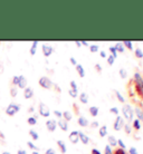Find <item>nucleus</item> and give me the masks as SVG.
<instances>
[{"mask_svg": "<svg viewBox=\"0 0 143 154\" xmlns=\"http://www.w3.org/2000/svg\"><path fill=\"white\" fill-rule=\"evenodd\" d=\"M134 82V86H135V89L138 94L140 96H143V77L141 76L140 73H134V76H133V81Z\"/></svg>", "mask_w": 143, "mask_h": 154, "instance_id": "nucleus-1", "label": "nucleus"}, {"mask_svg": "<svg viewBox=\"0 0 143 154\" xmlns=\"http://www.w3.org/2000/svg\"><path fill=\"white\" fill-rule=\"evenodd\" d=\"M122 114H123L124 119L128 122H132L133 121V116H134V109L132 108L130 104H124L122 107Z\"/></svg>", "mask_w": 143, "mask_h": 154, "instance_id": "nucleus-2", "label": "nucleus"}, {"mask_svg": "<svg viewBox=\"0 0 143 154\" xmlns=\"http://www.w3.org/2000/svg\"><path fill=\"white\" fill-rule=\"evenodd\" d=\"M124 119L122 116L117 115L116 116L115 121H114V124H113V128H114V131H121L124 126Z\"/></svg>", "mask_w": 143, "mask_h": 154, "instance_id": "nucleus-3", "label": "nucleus"}, {"mask_svg": "<svg viewBox=\"0 0 143 154\" xmlns=\"http://www.w3.org/2000/svg\"><path fill=\"white\" fill-rule=\"evenodd\" d=\"M39 85L43 87V88H46V89H49L51 86H53V83L50 81L48 77L46 76H43L39 78Z\"/></svg>", "mask_w": 143, "mask_h": 154, "instance_id": "nucleus-4", "label": "nucleus"}, {"mask_svg": "<svg viewBox=\"0 0 143 154\" xmlns=\"http://www.w3.org/2000/svg\"><path fill=\"white\" fill-rule=\"evenodd\" d=\"M39 113H40V115L44 116V117H48V116L50 115V109L45 103H40V104H39Z\"/></svg>", "mask_w": 143, "mask_h": 154, "instance_id": "nucleus-5", "label": "nucleus"}, {"mask_svg": "<svg viewBox=\"0 0 143 154\" xmlns=\"http://www.w3.org/2000/svg\"><path fill=\"white\" fill-rule=\"evenodd\" d=\"M20 109V106L18 104H10L6 109V113L8 115H15L16 113H18Z\"/></svg>", "mask_w": 143, "mask_h": 154, "instance_id": "nucleus-6", "label": "nucleus"}, {"mask_svg": "<svg viewBox=\"0 0 143 154\" xmlns=\"http://www.w3.org/2000/svg\"><path fill=\"white\" fill-rule=\"evenodd\" d=\"M42 50H43V54L45 57H49L50 55L53 54V51H54V48L49 45H45L44 44L43 46H42Z\"/></svg>", "mask_w": 143, "mask_h": 154, "instance_id": "nucleus-7", "label": "nucleus"}, {"mask_svg": "<svg viewBox=\"0 0 143 154\" xmlns=\"http://www.w3.org/2000/svg\"><path fill=\"white\" fill-rule=\"evenodd\" d=\"M46 126L49 132H54L57 128V122L55 119H48L46 122Z\"/></svg>", "mask_w": 143, "mask_h": 154, "instance_id": "nucleus-8", "label": "nucleus"}, {"mask_svg": "<svg viewBox=\"0 0 143 154\" xmlns=\"http://www.w3.org/2000/svg\"><path fill=\"white\" fill-rule=\"evenodd\" d=\"M68 139L73 144H77L78 141H79V137H78V131H73L68 135Z\"/></svg>", "mask_w": 143, "mask_h": 154, "instance_id": "nucleus-9", "label": "nucleus"}, {"mask_svg": "<svg viewBox=\"0 0 143 154\" xmlns=\"http://www.w3.org/2000/svg\"><path fill=\"white\" fill-rule=\"evenodd\" d=\"M57 125L61 127V130H62V131H64V132L68 131V123H67V122H66L64 119H58Z\"/></svg>", "mask_w": 143, "mask_h": 154, "instance_id": "nucleus-10", "label": "nucleus"}, {"mask_svg": "<svg viewBox=\"0 0 143 154\" xmlns=\"http://www.w3.org/2000/svg\"><path fill=\"white\" fill-rule=\"evenodd\" d=\"M78 137H79V140H81V142L83 144H89V137L84 132H78Z\"/></svg>", "mask_w": 143, "mask_h": 154, "instance_id": "nucleus-11", "label": "nucleus"}, {"mask_svg": "<svg viewBox=\"0 0 143 154\" xmlns=\"http://www.w3.org/2000/svg\"><path fill=\"white\" fill-rule=\"evenodd\" d=\"M18 86H19L20 88H26V86H27V79H26V77L25 76H18Z\"/></svg>", "mask_w": 143, "mask_h": 154, "instance_id": "nucleus-12", "label": "nucleus"}, {"mask_svg": "<svg viewBox=\"0 0 143 154\" xmlns=\"http://www.w3.org/2000/svg\"><path fill=\"white\" fill-rule=\"evenodd\" d=\"M107 141H108V145H110L111 147L117 146V140H116L115 136H113V135H108Z\"/></svg>", "mask_w": 143, "mask_h": 154, "instance_id": "nucleus-13", "label": "nucleus"}, {"mask_svg": "<svg viewBox=\"0 0 143 154\" xmlns=\"http://www.w3.org/2000/svg\"><path fill=\"white\" fill-rule=\"evenodd\" d=\"M77 123H78V125H79V126L86 127L87 125H89V121H87V119H86V117H84V116L81 115L77 119Z\"/></svg>", "mask_w": 143, "mask_h": 154, "instance_id": "nucleus-14", "label": "nucleus"}, {"mask_svg": "<svg viewBox=\"0 0 143 154\" xmlns=\"http://www.w3.org/2000/svg\"><path fill=\"white\" fill-rule=\"evenodd\" d=\"M33 95H34V89L30 88V87H26L25 91H23V96H25V98L29 100V98L33 97Z\"/></svg>", "mask_w": 143, "mask_h": 154, "instance_id": "nucleus-15", "label": "nucleus"}, {"mask_svg": "<svg viewBox=\"0 0 143 154\" xmlns=\"http://www.w3.org/2000/svg\"><path fill=\"white\" fill-rule=\"evenodd\" d=\"M89 95H87V93H85V92L81 93V95H79V100H81V103H83V104H87V103H89Z\"/></svg>", "mask_w": 143, "mask_h": 154, "instance_id": "nucleus-16", "label": "nucleus"}, {"mask_svg": "<svg viewBox=\"0 0 143 154\" xmlns=\"http://www.w3.org/2000/svg\"><path fill=\"white\" fill-rule=\"evenodd\" d=\"M57 145H58V147L61 149V151H62L63 154H65L66 152H67V147H66V144H65V142H64V141H62V140H58Z\"/></svg>", "mask_w": 143, "mask_h": 154, "instance_id": "nucleus-17", "label": "nucleus"}, {"mask_svg": "<svg viewBox=\"0 0 143 154\" xmlns=\"http://www.w3.org/2000/svg\"><path fill=\"white\" fill-rule=\"evenodd\" d=\"M76 70H77V73L81 78L85 77V69H84V67H83L81 64H77V65H76Z\"/></svg>", "mask_w": 143, "mask_h": 154, "instance_id": "nucleus-18", "label": "nucleus"}, {"mask_svg": "<svg viewBox=\"0 0 143 154\" xmlns=\"http://www.w3.org/2000/svg\"><path fill=\"white\" fill-rule=\"evenodd\" d=\"M98 134H100L101 137H105L107 135V126L106 125H103L98 128Z\"/></svg>", "mask_w": 143, "mask_h": 154, "instance_id": "nucleus-19", "label": "nucleus"}, {"mask_svg": "<svg viewBox=\"0 0 143 154\" xmlns=\"http://www.w3.org/2000/svg\"><path fill=\"white\" fill-rule=\"evenodd\" d=\"M89 114L93 116V117H96L97 115H98V112H100V109H98V107L97 106H91L89 109Z\"/></svg>", "mask_w": 143, "mask_h": 154, "instance_id": "nucleus-20", "label": "nucleus"}, {"mask_svg": "<svg viewBox=\"0 0 143 154\" xmlns=\"http://www.w3.org/2000/svg\"><path fill=\"white\" fill-rule=\"evenodd\" d=\"M134 112H135L136 117H138V119H139L140 122H143V109L142 108L136 107L135 109H134Z\"/></svg>", "mask_w": 143, "mask_h": 154, "instance_id": "nucleus-21", "label": "nucleus"}, {"mask_svg": "<svg viewBox=\"0 0 143 154\" xmlns=\"http://www.w3.org/2000/svg\"><path fill=\"white\" fill-rule=\"evenodd\" d=\"M63 119H65L66 122H70V121H72V119H73V114H72L70 111H65V112L63 113Z\"/></svg>", "mask_w": 143, "mask_h": 154, "instance_id": "nucleus-22", "label": "nucleus"}, {"mask_svg": "<svg viewBox=\"0 0 143 154\" xmlns=\"http://www.w3.org/2000/svg\"><path fill=\"white\" fill-rule=\"evenodd\" d=\"M132 122H133V123H132V128H134L135 131H139L140 128H141V122H140L138 119H133Z\"/></svg>", "mask_w": 143, "mask_h": 154, "instance_id": "nucleus-23", "label": "nucleus"}, {"mask_svg": "<svg viewBox=\"0 0 143 154\" xmlns=\"http://www.w3.org/2000/svg\"><path fill=\"white\" fill-rule=\"evenodd\" d=\"M114 48H115V50H116V51H119V53H123L124 49H125V48H124V46H123V44H122L121 42H116L115 46H114Z\"/></svg>", "mask_w": 143, "mask_h": 154, "instance_id": "nucleus-24", "label": "nucleus"}, {"mask_svg": "<svg viewBox=\"0 0 143 154\" xmlns=\"http://www.w3.org/2000/svg\"><path fill=\"white\" fill-rule=\"evenodd\" d=\"M122 44H123L124 48H128L129 50H133V42H130V40H124Z\"/></svg>", "mask_w": 143, "mask_h": 154, "instance_id": "nucleus-25", "label": "nucleus"}, {"mask_svg": "<svg viewBox=\"0 0 143 154\" xmlns=\"http://www.w3.org/2000/svg\"><path fill=\"white\" fill-rule=\"evenodd\" d=\"M134 55H135L136 58L141 59V58H143V50L141 49V48H136V49L134 50Z\"/></svg>", "mask_w": 143, "mask_h": 154, "instance_id": "nucleus-26", "label": "nucleus"}, {"mask_svg": "<svg viewBox=\"0 0 143 154\" xmlns=\"http://www.w3.org/2000/svg\"><path fill=\"white\" fill-rule=\"evenodd\" d=\"M89 51H91V53H96V51H98V49H100V46L96 45V44L89 45Z\"/></svg>", "mask_w": 143, "mask_h": 154, "instance_id": "nucleus-27", "label": "nucleus"}, {"mask_svg": "<svg viewBox=\"0 0 143 154\" xmlns=\"http://www.w3.org/2000/svg\"><path fill=\"white\" fill-rule=\"evenodd\" d=\"M119 74H120V77L122 79H125L128 77V72H126V69H124V68H121L119 70Z\"/></svg>", "mask_w": 143, "mask_h": 154, "instance_id": "nucleus-28", "label": "nucleus"}, {"mask_svg": "<svg viewBox=\"0 0 143 154\" xmlns=\"http://www.w3.org/2000/svg\"><path fill=\"white\" fill-rule=\"evenodd\" d=\"M68 94H70V96L72 97H77L78 96V91H77V88H70V91H68Z\"/></svg>", "mask_w": 143, "mask_h": 154, "instance_id": "nucleus-29", "label": "nucleus"}, {"mask_svg": "<svg viewBox=\"0 0 143 154\" xmlns=\"http://www.w3.org/2000/svg\"><path fill=\"white\" fill-rule=\"evenodd\" d=\"M37 45H38V42H37V40H35V42H33V46H31V48H30V54H31V55H35V54H36Z\"/></svg>", "mask_w": 143, "mask_h": 154, "instance_id": "nucleus-30", "label": "nucleus"}, {"mask_svg": "<svg viewBox=\"0 0 143 154\" xmlns=\"http://www.w3.org/2000/svg\"><path fill=\"white\" fill-rule=\"evenodd\" d=\"M115 95H116V97H117V100H120L121 103H123V104H125V100H124V97H123V95L121 94L119 91H115Z\"/></svg>", "mask_w": 143, "mask_h": 154, "instance_id": "nucleus-31", "label": "nucleus"}, {"mask_svg": "<svg viewBox=\"0 0 143 154\" xmlns=\"http://www.w3.org/2000/svg\"><path fill=\"white\" fill-rule=\"evenodd\" d=\"M123 128H124V131H125V133H126V134H131V133H132V130H133L130 124H124Z\"/></svg>", "mask_w": 143, "mask_h": 154, "instance_id": "nucleus-32", "label": "nucleus"}, {"mask_svg": "<svg viewBox=\"0 0 143 154\" xmlns=\"http://www.w3.org/2000/svg\"><path fill=\"white\" fill-rule=\"evenodd\" d=\"M108 50H110V51H111V56H112L113 58H114V59H116V58H117V51H116L115 50V48H114V46H112V47H110V48H108Z\"/></svg>", "mask_w": 143, "mask_h": 154, "instance_id": "nucleus-33", "label": "nucleus"}, {"mask_svg": "<svg viewBox=\"0 0 143 154\" xmlns=\"http://www.w3.org/2000/svg\"><path fill=\"white\" fill-rule=\"evenodd\" d=\"M104 154H113V149L108 144H106L104 147Z\"/></svg>", "mask_w": 143, "mask_h": 154, "instance_id": "nucleus-34", "label": "nucleus"}, {"mask_svg": "<svg viewBox=\"0 0 143 154\" xmlns=\"http://www.w3.org/2000/svg\"><path fill=\"white\" fill-rule=\"evenodd\" d=\"M117 145H119L120 149H122V150H125V149H126V144L123 142V140H121V139L117 140Z\"/></svg>", "mask_w": 143, "mask_h": 154, "instance_id": "nucleus-35", "label": "nucleus"}, {"mask_svg": "<svg viewBox=\"0 0 143 154\" xmlns=\"http://www.w3.org/2000/svg\"><path fill=\"white\" fill-rule=\"evenodd\" d=\"M29 134H30V136L33 137L34 140H38L39 139V135H38V133L36 131H34V130H30L29 131Z\"/></svg>", "mask_w": 143, "mask_h": 154, "instance_id": "nucleus-36", "label": "nucleus"}, {"mask_svg": "<svg viewBox=\"0 0 143 154\" xmlns=\"http://www.w3.org/2000/svg\"><path fill=\"white\" fill-rule=\"evenodd\" d=\"M113 154H128V152L125 150H122V149H116L115 151H113Z\"/></svg>", "mask_w": 143, "mask_h": 154, "instance_id": "nucleus-37", "label": "nucleus"}, {"mask_svg": "<svg viewBox=\"0 0 143 154\" xmlns=\"http://www.w3.org/2000/svg\"><path fill=\"white\" fill-rule=\"evenodd\" d=\"M106 59H107V64L110 66H112L113 64H114V60H115V59H114V58H113L111 55H108L107 57H106Z\"/></svg>", "mask_w": 143, "mask_h": 154, "instance_id": "nucleus-38", "label": "nucleus"}, {"mask_svg": "<svg viewBox=\"0 0 143 154\" xmlns=\"http://www.w3.org/2000/svg\"><path fill=\"white\" fill-rule=\"evenodd\" d=\"M110 112L112 113V114H115L116 116L119 115V112H120V111H119V108L117 107H112V108H110Z\"/></svg>", "mask_w": 143, "mask_h": 154, "instance_id": "nucleus-39", "label": "nucleus"}, {"mask_svg": "<svg viewBox=\"0 0 143 154\" xmlns=\"http://www.w3.org/2000/svg\"><path fill=\"white\" fill-rule=\"evenodd\" d=\"M28 123L30 124V125H35L37 123V119H36V117H29L28 119Z\"/></svg>", "mask_w": 143, "mask_h": 154, "instance_id": "nucleus-40", "label": "nucleus"}, {"mask_svg": "<svg viewBox=\"0 0 143 154\" xmlns=\"http://www.w3.org/2000/svg\"><path fill=\"white\" fill-rule=\"evenodd\" d=\"M128 154H139L138 153V150H136L135 147H130V150H129V152H128Z\"/></svg>", "mask_w": 143, "mask_h": 154, "instance_id": "nucleus-41", "label": "nucleus"}, {"mask_svg": "<svg viewBox=\"0 0 143 154\" xmlns=\"http://www.w3.org/2000/svg\"><path fill=\"white\" fill-rule=\"evenodd\" d=\"M89 126L92 127V128H96V127H98L100 125H98V122H97V121H94V122H92V123L89 124Z\"/></svg>", "mask_w": 143, "mask_h": 154, "instance_id": "nucleus-42", "label": "nucleus"}, {"mask_svg": "<svg viewBox=\"0 0 143 154\" xmlns=\"http://www.w3.org/2000/svg\"><path fill=\"white\" fill-rule=\"evenodd\" d=\"M70 88H77V84L75 81H70Z\"/></svg>", "mask_w": 143, "mask_h": 154, "instance_id": "nucleus-43", "label": "nucleus"}, {"mask_svg": "<svg viewBox=\"0 0 143 154\" xmlns=\"http://www.w3.org/2000/svg\"><path fill=\"white\" fill-rule=\"evenodd\" d=\"M27 144H28V146L30 147V149H33V150H38V147H37V146H35V145H34V143L28 142Z\"/></svg>", "mask_w": 143, "mask_h": 154, "instance_id": "nucleus-44", "label": "nucleus"}, {"mask_svg": "<svg viewBox=\"0 0 143 154\" xmlns=\"http://www.w3.org/2000/svg\"><path fill=\"white\" fill-rule=\"evenodd\" d=\"M54 114L59 119H63V113H61L59 111H54Z\"/></svg>", "mask_w": 143, "mask_h": 154, "instance_id": "nucleus-45", "label": "nucleus"}, {"mask_svg": "<svg viewBox=\"0 0 143 154\" xmlns=\"http://www.w3.org/2000/svg\"><path fill=\"white\" fill-rule=\"evenodd\" d=\"M100 56L102 58H106V57H107V55H106V51H104V50H101V51H100Z\"/></svg>", "mask_w": 143, "mask_h": 154, "instance_id": "nucleus-46", "label": "nucleus"}, {"mask_svg": "<svg viewBox=\"0 0 143 154\" xmlns=\"http://www.w3.org/2000/svg\"><path fill=\"white\" fill-rule=\"evenodd\" d=\"M70 63H72V65H74V66L77 65V62H76V59H75L74 57H70Z\"/></svg>", "mask_w": 143, "mask_h": 154, "instance_id": "nucleus-47", "label": "nucleus"}, {"mask_svg": "<svg viewBox=\"0 0 143 154\" xmlns=\"http://www.w3.org/2000/svg\"><path fill=\"white\" fill-rule=\"evenodd\" d=\"M46 154H56V152H55L54 149H48L46 151Z\"/></svg>", "mask_w": 143, "mask_h": 154, "instance_id": "nucleus-48", "label": "nucleus"}, {"mask_svg": "<svg viewBox=\"0 0 143 154\" xmlns=\"http://www.w3.org/2000/svg\"><path fill=\"white\" fill-rule=\"evenodd\" d=\"M10 94H11V96H16L17 95V88H11Z\"/></svg>", "mask_w": 143, "mask_h": 154, "instance_id": "nucleus-49", "label": "nucleus"}, {"mask_svg": "<svg viewBox=\"0 0 143 154\" xmlns=\"http://www.w3.org/2000/svg\"><path fill=\"white\" fill-rule=\"evenodd\" d=\"M95 69L101 73V72H102V66H101L100 64H96V65H95Z\"/></svg>", "mask_w": 143, "mask_h": 154, "instance_id": "nucleus-50", "label": "nucleus"}, {"mask_svg": "<svg viewBox=\"0 0 143 154\" xmlns=\"http://www.w3.org/2000/svg\"><path fill=\"white\" fill-rule=\"evenodd\" d=\"M92 154H102L100 152V150H97V149H92Z\"/></svg>", "mask_w": 143, "mask_h": 154, "instance_id": "nucleus-51", "label": "nucleus"}, {"mask_svg": "<svg viewBox=\"0 0 143 154\" xmlns=\"http://www.w3.org/2000/svg\"><path fill=\"white\" fill-rule=\"evenodd\" d=\"M12 82H14V84H15V85L18 84V76H15V77H14V79H12Z\"/></svg>", "mask_w": 143, "mask_h": 154, "instance_id": "nucleus-52", "label": "nucleus"}, {"mask_svg": "<svg viewBox=\"0 0 143 154\" xmlns=\"http://www.w3.org/2000/svg\"><path fill=\"white\" fill-rule=\"evenodd\" d=\"M81 44H82V45H84V46H89V44L86 42V40H82Z\"/></svg>", "mask_w": 143, "mask_h": 154, "instance_id": "nucleus-53", "label": "nucleus"}, {"mask_svg": "<svg viewBox=\"0 0 143 154\" xmlns=\"http://www.w3.org/2000/svg\"><path fill=\"white\" fill-rule=\"evenodd\" d=\"M75 44H76V46H77L78 48H79V47H82V44H81V42H78V40H76V42H75Z\"/></svg>", "mask_w": 143, "mask_h": 154, "instance_id": "nucleus-54", "label": "nucleus"}, {"mask_svg": "<svg viewBox=\"0 0 143 154\" xmlns=\"http://www.w3.org/2000/svg\"><path fill=\"white\" fill-rule=\"evenodd\" d=\"M18 154H27V153H26V151L19 150V151H18Z\"/></svg>", "mask_w": 143, "mask_h": 154, "instance_id": "nucleus-55", "label": "nucleus"}, {"mask_svg": "<svg viewBox=\"0 0 143 154\" xmlns=\"http://www.w3.org/2000/svg\"><path fill=\"white\" fill-rule=\"evenodd\" d=\"M33 154H39V153L37 152V151H35V152H33Z\"/></svg>", "mask_w": 143, "mask_h": 154, "instance_id": "nucleus-56", "label": "nucleus"}, {"mask_svg": "<svg viewBox=\"0 0 143 154\" xmlns=\"http://www.w3.org/2000/svg\"><path fill=\"white\" fill-rule=\"evenodd\" d=\"M2 154H10V153H9V152H4Z\"/></svg>", "mask_w": 143, "mask_h": 154, "instance_id": "nucleus-57", "label": "nucleus"}]
</instances>
